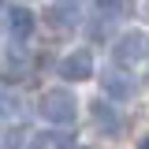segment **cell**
I'll use <instances>...</instances> for the list:
<instances>
[{
    "label": "cell",
    "instance_id": "52a82bcc",
    "mask_svg": "<svg viewBox=\"0 0 149 149\" xmlns=\"http://www.w3.org/2000/svg\"><path fill=\"white\" fill-rule=\"evenodd\" d=\"M8 22H11V34H15L19 41H22V37H30V34H34V11H26V8H15Z\"/></svg>",
    "mask_w": 149,
    "mask_h": 149
},
{
    "label": "cell",
    "instance_id": "30bf717a",
    "mask_svg": "<svg viewBox=\"0 0 149 149\" xmlns=\"http://www.w3.org/2000/svg\"><path fill=\"white\" fill-rule=\"evenodd\" d=\"M22 134H26L22 127H11V130H8V138H4V149H22V142H26Z\"/></svg>",
    "mask_w": 149,
    "mask_h": 149
},
{
    "label": "cell",
    "instance_id": "6da1fadb",
    "mask_svg": "<svg viewBox=\"0 0 149 149\" xmlns=\"http://www.w3.org/2000/svg\"><path fill=\"white\" fill-rule=\"evenodd\" d=\"M41 116H45L49 123H60V127L74 123V116H78V101H74V93L63 90V86L45 90V97H41Z\"/></svg>",
    "mask_w": 149,
    "mask_h": 149
},
{
    "label": "cell",
    "instance_id": "8992f818",
    "mask_svg": "<svg viewBox=\"0 0 149 149\" xmlns=\"http://www.w3.org/2000/svg\"><path fill=\"white\" fill-rule=\"evenodd\" d=\"M45 22L56 26V30H74V26H78V8H74L71 0H67V8H63V4H60V8H49V11H45Z\"/></svg>",
    "mask_w": 149,
    "mask_h": 149
},
{
    "label": "cell",
    "instance_id": "3957f363",
    "mask_svg": "<svg viewBox=\"0 0 149 149\" xmlns=\"http://www.w3.org/2000/svg\"><path fill=\"white\" fill-rule=\"evenodd\" d=\"M60 78H63V82H86V78H93L90 49H78V52L63 56V60H60Z\"/></svg>",
    "mask_w": 149,
    "mask_h": 149
},
{
    "label": "cell",
    "instance_id": "5b68a950",
    "mask_svg": "<svg viewBox=\"0 0 149 149\" xmlns=\"http://www.w3.org/2000/svg\"><path fill=\"white\" fill-rule=\"evenodd\" d=\"M93 123H97V130H104V138H119V134H123V119H119V112L112 108V104H104V101L93 104Z\"/></svg>",
    "mask_w": 149,
    "mask_h": 149
},
{
    "label": "cell",
    "instance_id": "7a4b0ae2",
    "mask_svg": "<svg viewBox=\"0 0 149 149\" xmlns=\"http://www.w3.org/2000/svg\"><path fill=\"white\" fill-rule=\"evenodd\" d=\"M112 56H116L119 67H134V63L149 60V34H146V30H127V34L116 41Z\"/></svg>",
    "mask_w": 149,
    "mask_h": 149
},
{
    "label": "cell",
    "instance_id": "4fadbf2b",
    "mask_svg": "<svg viewBox=\"0 0 149 149\" xmlns=\"http://www.w3.org/2000/svg\"><path fill=\"white\" fill-rule=\"evenodd\" d=\"M67 149H71V146H67Z\"/></svg>",
    "mask_w": 149,
    "mask_h": 149
},
{
    "label": "cell",
    "instance_id": "ba28073f",
    "mask_svg": "<svg viewBox=\"0 0 149 149\" xmlns=\"http://www.w3.org/2000/svg\"><path fill=\"white\" fill-rule=\"evenodd\" d=\"M71 142L63 138V134H34V142H30V149H67Z\"/></svg>",
    "mask_w": 149,
    "mask_h": 149
},
{
    "label": "cell",
    "instance_id": "9c48e42d",
    "mask_svg": "<svg viewBox=\"0 0 149 149\" xmlns=\"http://www.w3.org/2000/svg\"><path fill=\"white\" fill-rule=\"evenodd\" d=\"M130 4H134V0H97V8H101V11H104L108 19L127 15V11H130Z\"/></svg>",
    "mask_w": 149,
    "mask_h": 149
},
{
    "label": "cell",
    "instance_id": "7c38bea8",
    "mask_svg": "<svg viewBox=\"0 0 149 149\" xmlns=\"http://www.w3.org/2000/svg\"><path fill=\"white\" fill-rule=\"evenodd\" d=\"M71 4H78V0H71Z\"/></svg>",
    "mask_w": 149,
    "mask_h": 149
},
{
    "label": "cell",
    "instance_id": "277c9868",
    "mask_svg": "<svg viewBox=\"0 0 149 149\" xmlns=\"http://www.w3.org/2000/svg\"><path fill=\"white\" fill-rule=\"evenodd\" d=\"M101 90L108 93L112 101H130L138 86H134V74H123L119 67H112V71L101 74Z\"/></svg>",
    "mask_w": 149,
    "mask_h": 149
},
{
    "label": "cell",
    "instance_id": "8fae6325",
    "mask_svg": "<svg viewBox=\"0 0 149 149\" xmlns=\"http://www.w3.org/2000/svg\"><path fill=\"white\" fill-rule=\"evenodd\" d=\"M138 149H149V138H146V142H142V146H138Z\"/></svg>",
    "mask_w": 149,
    "mask_h": 149
}]
</instances>
